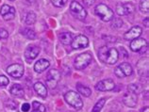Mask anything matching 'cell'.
Here are the masks:
<instances>
[{
  "label": "cell",
  "instance_id": "cell-1",
  "mask_svg": "<svg viewBox=\"0 0 149 112\" xmlns=\"http://www.w3.org/2000/svg\"><path fill=\"white\" fill-rule=\"evenodd\" d=\"M98 57L102 62L112 65L118 61L119 52L115 48H109L108 46H103L99 49Z\"/></svg>",
  "mask_w": 149,
  "mask_h": 112
},
{
  "label": "cell",
  "instance_id": "cell-2",
  "mask_svg": "<svg viewBox=\"0 0 149 112\" xmlns=\"http://www.w3.org/2000/svg\"><path fill=\"white\" fill-rule=\"evenodd\" d=\"M95 11L97 16L104 22H111L114 18V12L111 8L105 5V4H98L95 7Z\"/></svg>",
  "mask_w": 149,
  "mask_h": 112
},
{
  "label": "cell",
  "instance_id": "cell-3",
  "mask_svg": "<svg viewBox=\"0 0 149 112\" xmlns=\"http://www.w3.org/2000/svg\"><path fill=\"white\" fill-rule=\"evenodd\" d=\"M64 99L66 103L69 106H73L76 109H81L83 107V102L80 98V96L78 93H77L76 91H70L68 92H66L64 94Z\"/></svg>",
  "mask_w": 149,
  "mask_h": 112
},
{
  "label": "cell",
  "instance_id": "cell-4",
  "mask_svg": "<svg viewBox=\"0 0 149 112\" xmlns=\"http://www.w3.org/2000/svg\"><path fill=\"white\" fill-rule=\"evenodd\" d=\"M93 57L89 52L82 53L78 55L74 59V68L77 70H83L92 62Z\"/></svg>",
  "mask_w": 149,
  "mask_h": 112
},
{
  "label": "cell",
  "instance_id": "cell-5",
  "mask_svg": "<svg viewBox=\"0 0 149 112\" xmlns=\"http://www.w3.org/2000/svg\"><path fill=\"white\" fill-rule=\"evenodd\" d=\"M70 11L73 16L78 20H84L87 17V11L77 1H72L71 5H70Z\"/></svg>",
  "mask_w": 149,
  "mask_h": 112
},
{
  "label": "cell",
  "instance_id": "cell-6",
  "mask_svg": "<svg viewBox=\"0 0 149 112\" xmlns=\"http://www.w3.org/2000/svg\"><path fill=\"white\" fill-rule=\"evenodd\" d=\"M61 79V73L56 69H51L46 75V85L51 90L57 87L58 81Z\"/></svg>",
  "mask_w": 149,
  "mask_h": 112
},
{
  "label": "cell",
  "instance_id": "cell-7",
  "mask_svg": "<svg viewBox=\"0 0 149 112\" xmlns=\"http://www.w3.org/2000/svg\"><path fill=\"white\" fill-rule=\"evenodd\" d=\"M129 46H130V49L133 52H140L143 54V51L144 52L146 51V49L148 47V44L146 39L139 37L137 39H134V40H132Z\"/></svg>",
  "mask_w": 149,
  "mask_h": 112
},
{
  "label": "cell",
  "instance_id": "cell-8",
  "mask_svg": "<svg viewBox=\"0 0 149 112\" xmlns=\"http://www.w3.org/2000/svg\"><path fill=\"white\" fill-rule=\"evenodd\" d=\"M132 67L131 65L127 63V62H125L120 64L119 66H117L114 70V74L116 76H118L119 78H124V77H127L132 75Z\"/></svg>",
  "mask_w": 149,
  "mask_h": 112
},
{
  "label": "cell",
  "instance_id": "cell-9",
  "mask_svg": "<svg viewBox=\"0 0 149 112\" xmlns=\"http://www.w3.org/2000/svg\"><path fill=\"white\" fill-rule=\"evenodd\" d=\"M89 45V39L85 35H77L71 42V46L73 49H81L85 48Z\"/></svg>",
  "mask_w": 149,
  "mask_h": 112
},
{
  "label": "cell",
  "instance_id": "cell-10",
  "mask_svg": "<svg viewBox=\"0 0 149 112\" xmlns=\"http://www.w3.org/2000/svg\"><path fill=\"white\" fill-rule=\"evenodd\" d=\"M24 66L21 64H11L7 68V73L14 78H20L24 75Z\"/></svg>",
  "mask_w": 149,
  "mask_h": 112
},
{
  "label": "cell",
  "instance_id": "cell-11",
  "mask_svg": "<svg viewBox=\"0 0 149 112\" xmlns=\"http://www.w3.org/2000/svg\"><path fill=\"white\" fill-rule=\"evenodd\" d=\"M115 88V83L112 79H104L95 85V88L99 91H109Z\"/></svg>",
  "mask_w": 149,
  "mask_h": 112
},
{
  "label": "cell",
  "instance_id": "cell-12",
  "mask_svg": "<svg viewBox=\"0 0 149 112\" xmlns=\"http://www.w3.org/2000/svg\"><path fill=\"white\" fill-rule=\"evenodd\" d=\"M134 11V7L130 3L125 4H117L116 5V13L120 16L128 15Z\"/></svg>",
  "mask_w": 149,
  "mask_h": 112
},
{
  "label": "cell",
  "instance_id": "cell-13",
  "mask_svg": "<svg viewBox=\"0 0 149 112\" xmlns=\"http://www.w3.org/2000/svg\"><path fill=\"white\" fill-rule=\"evenodd\" d=\"M142 32H143V29L141 26H132L127 32L125 33L124 38L127 41H132V40H134V39L139 38L141 36V34H142Z\"/></svg>",
  "mask_w": 149,
  "mask_h": 112
},
{
  "label": "cell",
  "instance_id": "cell-14",
  "mask_svg": "<svg viewBox=\"0 0 149 112\" xmlns=\"http://www.w3.org/2000/svg\"><path fill=\"white\" fill-rule=\"evenodd\" d=\"M137 101H138L137 94L132 93V92L125 93L123 96V103L128 107H135L137 106Z\"/></svg>",
  "mask_w": 149,
  "mask_h": 112
},
{
  "label": "cell",
  "instance_id": "cell-15",
  "mask_svg": "<svg viewBox=\"0 0 149 112\" xmlns=\"http://www.w3.org/2000/svg\"><path fill=\"white\" fill-rule=\"evenodd\" d=\"M39 53H40V48L38 46H35V45H30L29 46L26 51H25V57L26 59H36L38 57Z\"/></svg>",
  "mask_w": 149,
  "mask_h": 112
},
{
  "label": "cell",
  "instance_id": "cell-16",
  "mask_svg": "<svg viewBox=\"0 0 149 112\" xmlns=\"http://www.w3.org/2000/svg\"><path fill=\"white\" fill-rule=\"evenodd\" d=\"M146 59H140L138 64H137V69H138L139 75L142 76H144V74H146V76L148 75V59L146 60Z\"/></svg>",
  "mask_w": 149,
  "mask_h": 112
},
{
  "label": "cell",
  "instance_id": "cell-17",
  "mask_svg": "<svg viewBox=\"0 0 149 112\" xmlns=\"http://www.w3.org/2000/svg\"><path fill=\"white\" fill-rule=\"evenodd\" d=\"M49 66H50V63L48 60H46L45 59H39L34 65V71L36 73H42V72H45Z\"/></svg>",
  "mask_w": 149,
  "mask_h": 112
},
{
  "label": "cell",
  "instance_id": "cell-18",
  "mask_svg": "<svg viewBox=\"0 0 149 112\" xmlns=\"http://www.w3.org/2000/svg\"><path fill=\"white\" fill-rule=\"evenodd\" d=\"M34 91L37 92L39 96L45 98L47 96V88H46L42 82H37L34 84Z\"/></svg>",
  "mask_w": 149,
  "mask_h": 112
},
{
  "label": "cell",
  "instance_id": "cell-19",
  "mask_svg": "<svg viewBox=\"0 0 149 112\" xmlns=\"http://www.w3.org/2000/svg\"><path fill=\"white\" fill-rule=\"evenodd\" d=\"M10 94H13V96L18 98H22L24 96V88L19 84H13V87L10 88Z\"/></svg>",
  "mask_w": 149,
  "mask_h": 112
},
{
  "label": "cell",
  "instance_id": "cell-20",
  "mask_svg": "<svg viewBox=\"0 0 149 112\" xmlns=\"http://www.w3.org/2000/svg\"><path fill=\"white\" fill-rule=\"evenodd\" d=\"M58 40L64 45H69L71 44V42L73 41L72 34L70 32H62L58 35Z\"/></svg>",
  "mask_w": 149,
  "mask_h": 112
},
{
  "label": "cell",
  "instance_id": "cell-21",
  "mask_svg": "<svg viewBox=\"0 0 149 112\" xmlns=\"http://www.w3.org/2000/svg\"><path fill=\"white\" fill-rule=\"evenodd\" d=\"M77 90L78 91V93L81 94V95H83L84 97H89V96L92 94V90H91V88L84 86V85H82L80 83L77 84Z\"/></svg>",
  "mask_w": 149,
  "mask_h": 112
},
{
  "label": "cell",
  "instance_id": "cell-22",
  "mask_svg": "<svg viewBox=\"0 0 149 112\" xmlns=\"http://www.w3.org/2000/svg\"><path fill=\"white\" fill-rule=\"evenodd\" d=\"M5 112H19L17 109V104L13 101H9L5 104Z\"/></svg>",
  "mask_w": 149,
  "mask_h": 112
},
{
  "label": "cell",
  "instance_id": "cell-23",
  "mask_svg": "<svg viewBox=\"0 0 149 112\" xmlns=\"http://www.w3.org/2000/svg\"><path fill=\"white\" fill-rule=\"evenodd\" d=\"M22 33L26 38L29 39V40H34L36 38V33H35L34 30H32L29 28H26L22 30Z\"/></svg>",
  "mask_w": 149,
  "mask_h": 112
},
{
  "label": "cell",
  "instance_id": "cell-24",
  "mask_svg": "<svg viewBox=\"0 0 149 112\" xmlns=\"http://www.w3.org/2000/svg\"><path fill=\"white\" fill-rule=\"evenodd\" d=\"M31 112H46V109L42 104L34 101L32 103V111Z\"/></svg>",
  "mask_w": 149,
  "mask_h": 112
},
{
  "label": "cell",
  "instance_id": "cell-25",
  "mask_svg": "<svg viewBox=\"0 0 149 112\" xmlns=\"http://www.w3.org/2000/svg\"><path fill=\"white\" fill-rule=\"evenodd\" d=\"M127 88H128L129 92H132V93H134V94H138V93H140V92H142V91H143L142 87H141L140 85H138V84L128 85Z\"/></svg>",
  "mask_w": 149,
  "mask_h": 112
},
{
  "label": "cell",
  "instance_id": "cell-26",
  "mask_svg": "<svg viewBox=\"0 0 149 112\" xmlns=\"http://www.w3.org/2000/svg\"><path fill=\"white\" fill-rule=\"evenodd\" d=\"M36 14H35L34 12H32V11H30V12H29L26 14V24L29 25V26H31L33 25L35 22H36Z\"/></svg>",
  "mask_w": 149,
  "mask_h": 112
},
{
  "label": "cell",
  "instance_id": "cell-27",
  "mask_svg": "<svg viewBox=\"0 0 149 112\" xmlns=\"http://www.w3.org/2000/svg\"><path fill=\"white\" fill-rule=\"evenodd\" d=\"M140 10L143 13H148L149 10V0H141L139 4Z\"/></svg>",
  "mask_w": 149,
  "mask_h": 112
},
{
  "label": "cell",
  "instance_id": "cell-28",
  "mask_svg": "<svg viewBox=\"0 0 149 112\" xmlns=\"http://www.w3.org/2000/svg\"><path fill=\"white\" fill-rule=\"evenodd\" d=\"M105 103H106L105 98L100 99L99 101L95 105V106H93V109H92V112H100L101 109H103V106H105Z\"/></svg>",
  "mask_w": 149,
  "mask_h": 112
},
{
  "label": "cell",
  "instance_id": "cell-29",
  "mask_svg": "<svg viewBox=\"0 0 149 112\" xmlns=\"http://www.w3.org/2000/svg\"><path fill=\"white\" fill-rule=\"evenodd\" d=\"M14 17H15V9L13 7H11L10 12L7 13L6 15H4L3 19L5 21H10V20H13V19H14Z\"/></svg>",
  "mask_w": 149,
  "mask_h": 112
},
{
  "label": "cell",
  "instance_id": "cell-30",
  "mask_svg": "<svg viewBox=\"0 0 149 112\" xmlns=\"http://www.w3.org/2000/svg\"><path fill=\"white\" fill-rule=\"evenodd\" d=\"M114 19V21L112 23V28H120L121 26H123V21L121 20L119 18H113Z\"/></svg>",
  "mask_w": 149,
  "mask_h": 112
},
{
  "label": "cell",
  "instance_id": "cell-31",
  "mask_svg": "<svg viewBox=\"0 0 149 112\" xmlns=\"http://www.w3.org/2000/svg\"><path fill=\"white\" fill-rule=\"evenodd\" d=\"M10 8L11 7H10L9 5H6V4L3 5L1 7V10H0V14H1L2 16H4V15H6L7 13H9L10 10Z\"/></svg>",
  "mask_w": 149,
  "mask_h": 112
},
{
  "label": "cell",
  "instance_id": "cell-32",
  "mask_svg": "<svg viewBox=\"0 0 149 112\" xmlns=\"http://www.w3.org/2000/svg\"><path fill=\"white\" fill-rule=\"evenodd\" d=\"M9 83H10V80L8 79L7 76L3 75H0V86H4V87H5V86H8Z\"/></svg>",
  "mask_w": 149,
  "mask_h": 112
},
{
  "label": "cell",
  "instance_id": "cell-33",
  "mask_svg": "<svg viewBox=\"0 0 149 112\" xmlns=\"http://www.w3.org/2000/svg\"><path fill=\"white\" fill-rule=\"evenodd\" d=\"M51 2H52V4L57 8H61L64 6V3L62 0H51Z\"/></svg>",
  "mask_w": 149,
  "mask_h": 112
},
{
  "label": "cell",
  "instance_id": "cell-34",
  "mask_svg": "<svg viewBox=\"0 0 149 112\" xmlns=\"http://www.w3.org/2000/svg\"><path fill=\"white\" fill-rule=\"evenodd\" d=\"M8 37H9V32L4 28L0 29V39H7Z\"/></svg>",
  "mask_w": 149,
  "mask_h": 112
},
{
  "label": "cell",
  "instance_id": "cell-35",
  "mask_svg": "<svg viewBox=\"0 0 149 112\" xmlns=\"http://www.w3.org/2000/svg\"><path fill=\"white\" fill-rule=\"evenodd\" d=\"M30 109V105L29 103H25L24 105L22 106V111L23 112H27Z\"/></svg>",
  "mask_w": 149,
  "mask_h": 112
},
{
  "label": "cell",
  "instance_id": "cell-36",
  "mask_svg": "<svg viewBox=\"0 0 149 112\" xmlns=\"http://www.w3.org/2000/svg\"><path fill=\"white\" fill-rule=\"evenodd\" d=\"M83 1V3L85 4L86 6H88V7H91L92 5H93L95 2V0H82Z\"/></svg>",
  "mask_w": 149,
  "mask_h": 112
},
{
  "label": "cell",
  "instance_id": "cell-37",
  "mask_svg": "<svg viewBox=\"0 0 149 112\" xmlns=\"http://www.w3.org/2000/svg\"><path fill=\"white\" fill-rule=\"evenodd\" d=\"M148 22H149V20H148V18H146L143 20V25L146 26V28H149V24H148Z\"/></svg>",
  "mask_w": 149,
  "mask_h": 112
},
{
  "label": "cell",
  "instance_id": "cell-38",
  "mask_svg": "<svg viewBox=\"0 0 149 112\" xmlns=\"http://www.w3.org/2000/svg\"><path fill=\"white\" fill-rule=\"evenodd\" d=\"M143 112H149V107H148V106L144 107V109H143Z\"/></svg>",
  "mask_w": 149,
  "mask_h": 112
},
{
  "label": "cell",
  "instance_id": "cell-39",
  "mask_svg": "<svg viewBox=\"0 0 149 112\" xmlns=\"http://www.w3.org/2000/svg\"><path fill=\"white\" fill-rule=\"evenodd\" d=\"M62 1H63V3H64V4H65V3H66V2H67V0H62Z\"/></svg>",
  "mask_w": 149,
  "mask_h": 112
},
{
  "label": "cell",
  "instance_id": "cell-40",
  "mask_svg": "<svg viewBox=\"0 0 149 112\" xmlns=\"http://www.w3.org/2000/svg\"><path fill=\"white\" fill-rule=\"evenodd\" d=\"M10 1H14V0H10Z\"/></svg>",
  "mask_w": 149,
  "mask_h": 112
}]
</instances>
